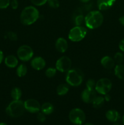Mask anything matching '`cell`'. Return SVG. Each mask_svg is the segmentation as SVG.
I'll list each match as a JSON object with an SVG mask.
<instances>
[{
	"instance_id": "74e56055",
	"label": "cell",
	"mask_w": 124,
	"mask_h": 125,
	"mask_svg": "<svg viewBox=\"0 0 124 125\" xmlns=\"http://www.w3.org/2000/svg\"><path fill=\"white\" fill-rule=\"evenodd\" d=\"M80 1L82 2H87L88 1H89L90 0H80Z\"/></svg>"
},
{
	"instance_id": "1f68e13d",
	"label": "cell",
	"mask_w": 124,
	"mask_h": 125,
	"mask_svg": "<svg viewBox=\"0 0 124 125\" xmlns=\"http://www.w3.org/2000/svg\"><path fill=\"white\" fill-rule=\"evenodd\" d=\"M36 118H37L38 120L40 122H41V123L44 122L46 120V115H45L42 112H38L37 115H36Z\"/></svg>"
},
{
	"instance_id": "7a4b0ae2",
	"label": "cell",
	"mask_w": 124,
	"mask_h": 125,
	"mask_svg": "<svg viewBox=\"0 0 124 125\" xmlns=\"http://www.w3.org/2000/svg\"><path fill=\"white\" fill-rule=\"evenodd\" d=\"M103 22V15L98 10L91 11L85 17V25L89 29H97L102 25Z\"/></svg>"
},
{
	"instance_id": "4316f807",
	"label": "cell",
	"mask_w": 124,
	"mask_h": 125,
	"mask_svg": "<svg viewBox=\"0 0 124 125\" xmlns=\"http://www.w3.org/2000/svg\"><path fill=\"white\" fill-rule=\"evenodd\" d=\"M47 2L51 8L57 9L60 6V2L58 0H47Z\"/></svg>"
},
{
	"instance_id": "ac0fdd59",
	"label": "cell",
	"mask_w": 124,
	"mask_h": 125,
	"mask_svg": "<svg viewBox=\"0 0 124 125\" xmlns=\"http://www.w3.org/2000/svg\"><path fill=\"white\" fill-rule=\"evenodd\" d=\"M54 107L53 106L51 103L49 102L44 103L41 106V112L45 115H50L53 112Z\"/></svg>"
},
{
	"instance_id": "4dcf8cb0",
	"label": "cell",
	"mask_w": 124,
	"mask_h": 125,
	"mask_svg": "<svg viewBox=\"0 0 124 125\" xmlns=\"http://www.w3.org/2000/svg\"><path fill=\"white\" fill-rule=\"evenodd\" d=\"M30 1L33 4L37 6H43L47 2V0H30Z\"/></svg>"
},
{
	"instance_id": "8d00e7d4",
	"label": "cell",
	"mask_w": 124,
	"mask_h": 125,
	"mask_svg": "<svg viewBox=\"0 0 124 125\" xmlns=\"http://www.w3.org/2000/svg\"><path fill=\"white\" fill-rule=\"evenodd\" d=\"M119 21H120V24H121L122 25L124 26V15L119 18Z\"/></svg>"
},
{
	"instance_id": "d4e9b609",
	"label": "cell",
	"mask_w": 124,
	"mask_h": 125,
	"mask_svg": "<svg viewBox=\"0 0 124 125\" xmlns=\"http://www.w3.org/2000/svg\"><path fill=\"white\" fill-rule=\"evenodd\" d=\"M114 60L115 62L117 63L118 64H120L124 61V55L122 52H116L114 56Z\"/></svg>"
},
{
	"instance_id": "b9f144b4",
	"label": "cell",
	"mask_w": 124,
	"mask_h": 125,
	"mask_svg": "<svg viewBox=\"0 0 124 125\" xmlns=\"http://www.w3.org/2000/svg\"><path fill=\"white\" fill-rule=\"evenodd\" d=\"M122 122H123V124L124 125V115L122 117Z\"/></svg>"
},
{
	"instance_id": "603a6c76",
	"label": "cell",
	"mask_w": 124,
	"mask_h": 125,
	"mask_svg": "<svg viewBox=\"0 0 124 125\" xmlns=\"http://www.w3.org/2000/svg\"><path fill=\"white\" fill-rule=\"evenodd\" d=\"M27 73V68L25 64H20L17 68V74L19 77H23Z\"/></svg>"
},
{
	"instance_id": "9a60e30c",
	"label": "cell",
	"mask_w": 124,
	"mask_h": 125,
	"mask_svg": "<svg viewBox=\"0 0 124 125\" xmlns=\"http://www.w3.org/2000/svg\"><path fill=\"white\" fill-rule=\"evenodd\" d=\"M115 1V0H97V6L98 9L103 10L111 7Z\"/></svg>"
},
{
	"instance_id": "d590c367",
	"label": "cell",
	"mask_w": 124,
	"mask_h": 125,
	"mask_svg": "<svg viewBox=\"0 0 124 125\" xmlns=\"http://www.w3.org/2000/svg\"><path fill=\"white\" fill-rule=\"evenodd\" d=\"M4 59V54L3 52L0 50V64L2 63V62L3 61Z\"/></svg>"
},
{
	"instance_id": "8992f818",
	"label": "cell",
	"mask_w": 124,
	"mask_h": 125,
	"mask_svg": "<svg viewBox=\"0 0 124 125\" xmlns=\"http://www.w3.org/2000/svg\"><path fill=\"white\" fill-rule=\"evenodd\" d=\"M69 119L72 124L82 125L86 120V115L81 109L74 108L69 112Z\"/></svg>"
},
{
	"instance_id": "f1b7e54d",
	"label": "cell",
	"mask_w": 124,
	"mask_h": 125,
	"mask_svg": "<svg viewBox=\"0 0 124 125\" xmlns=\"http://www.w3.org/2000/svg\"><path fill=\"white\" fill-rule=\"evenodd\" d=\"M96 81L92 79H89L87 81L86 83V88L89 89H95L96 86Z\"/></svg>"
},
{
	"instance_id": "44dd1931",
	"label": "cell",
	"mask_w": 124,
	"mask_h": 125,
	"mask_svg": "<svg viewBox=\"0 0 124 125\" xmlns=\"http://www.w3.org/2000/svg\"><path fill=\"white\" fill-rule=\"evenodd\" d=\"M69 92V87L66 84H60L57 88V94L60 96H63L68 94Z\"/></svg>"
},
{
	"instance_id": "7c38bea8",
	"label": "cell",
	"mask_w": 124,
	"mask_h": 125,
	"mask_svg": "<svg viewBox=\"0 0 124 125\" xmlns=\"http://www.w3.org/2000/svg\"><path fill=\"white\" fill-rule=\"evenodd\" d=\"M32 67L36 70H41L46 66V61L43 57H35L32 60L30 63Z\"/></svg>"
},
{
	"instance_id": "836d02e7",
	"label": "cell",
	"mask_w": 124,
	"mask_h": 125,
	"mask_svg": "<svg viewBox=\"0 0 124 125\" xmlns=\"http://www.w3.org/2000/svg\"><path fill=\"white\" fill-rule=\"evenodd\" d=\"M119 49H120L122 51H124V39H122V40H120V42H119Z\"/></svg>"
},
{
	"instance_id": "8fae6325",
	"label": "cell",
	"mask_w": 124,
	"mask_h": 125,
	"mask_svg": "<svg viewBox=\"0 0 124 125\" xmlns=\"http://www.w3.org/2000/svg\"><path fill=\"white\" fill-rule=\"evenodd\" d=\"M96 96V90L95 89H89L87 88L82 92L81 95V100L85 103H92Z\"/></svg>"
},
{
	"instance_id": "f546056e",
	"label": "cell",
	"mask_w": 124,
	"mask_h": 125,
	"mask_svg": "<svg viewBox=\"0 0 124 125\" xmlns=\"http://www.w3.org/2000/svg\"><path fill=\"white\" fill-rule=\"evenodd\" d=\"M10 0H0V9H4L9 6Z\"/></svg>"
},
{
	"instance_id": "277c9868",
	"label": "cell",
	"mask_w": 124,
	"mask_h": 125,
	"mask_svg": "<svg viewBox=\"0 0 124 125\" xmlns=\"http://www.w3.org/2000/svg\"><path fill=\"white\" fill-rule=\"evenodd\" d=\"M83 80L82 73L76 69H71L68 72L66 81L69 85L73 87L79 86Z\"/></svg>"
},
{
	"instance_id": "e575fe53",
	"label": "cell",
	"mask_w": 124,
	"mask_h": 125,
	"mask_svg": "<svg viewBox=\"0 0 124 125\" xmlns=\"http://www.w3.org/2000/svg\"><path fill=\"white\" fill-rule=\"evenodd\" d=\"M104 98L106 101H109L111 100V97L110 95H109V94H107L106 95H105Z\"/></svg>"
},
{
	"instance_id": "3957f363",
	"label": "cell",
	"mask_w": 124,
	"mask_h": 125,
	"mask_svg": "<svg viewBox=\"0 0 124 125\" xmlns=\"http://www.w3.org/2000/svg\"><path fill=\"white\" fill-rule=\"evenodd\" d=\"M26 109L21 100H13L6 109V112L12 118H18L24 114Z\"/></svg>"
},
{
	"instance_id": "4fadbf2b",
	"label": "cell",
	"mask_w": 124,
	"mask_h": 125,
	"mask_svg": "<svg viewBox=\"0 0 124 125\" xmlns=\"http://www.w3.org/2000/svg\"><path fill=\"white\" fill-rule=\"evenodd\" d=\"M55 46L56 50H57L58 52L63 53V52H65L67 50V49H68V42H67V40H66L64 38L60 37L56 40Z\"/></svg>"
},
{
	"instance_id": "cb8c5ba5",
	"label": "cell",
	"mask_w": 124,
	"mask_h": 125,
	"mask_svg": "<svg viewBox=\"0 0 124 125\" xmlns=\"http://www.w3.org/2000/svg\"><path fill=\"white\" fill-rule=\"evenodd\" d=\"M57 70L56 68L50 67V68H48L46 70V72H45V74H46L47 78H52L56 74Z\"/></svg>"
},
{
	"instance_id": "f35d334b",
	"label": "cell",
	"mask_w": 124,
	"mask_h": 125,
	"mask_svg": "<svg viewBox=\"0 0 124 125\" xmlns=\"http://www.w3.org/2000/svg\"><path fill=\"white\" fill-rule=\"evenodd\" d=\"M93 125L92 124V123H85V125Z\"/></svg>"
},
{
	"instance_id": "ab89813d",
	"label": "cell",
	"mask_w": 124,
	"mask_h": 125,
	"mask_svg": "<svg viewBox=\"0 0 124 125\" xmlns=\"http://www.w3.org/2000/svg\"><path fill=\"white\" fill-rule=\"evenodd\" d=\"M113 125H122L121 124H120L119 123H117V122H115Z\"/></svg>"
},
{
	"instance_id": "60d3db41",
	"label": "cell",
	"mask_w": 124,
	"mask_h": 125,
	"mask_svg": "<svg viewBox=\"0 0 124 125\" xmlns=\"http://www.w3.org/2000/svg\"><path fill=\"white\" fill-rule=\"evenodd\" d=\"M0 125H8L7 123H4V122H2V123H0Z\"/></svg>"
},
{
	"instance_id": "2e32d148",
	"label": "cell",
	"mask_w": 124,
	"mask_h": 125,
	"mask_svg": "<svg viewBox=\"0 0 124 125\" xmlns=\"http://www.w3.org/2000/svg\"><path fill=\"white\" fill-rule=\"evenodd\" d=\"M106 118L108 121L115 123L117 122L120 118V114L117 111L114 109L109 110L106 113Z\"/></svg>"
},
{
	"instance_id": "30bf717a",
	"label": "cell",
	"mask_w": 124,
	"mask_h": 125,
	"mask_svg": "<svg viewBox=\"0 0 124 125\" xmlns=\"http://www.w3.org/2000/svg\"><path fill=\"white\" fill-rule=\"evenodd\" d=\"M26 111L30 113H38L41 111V105L35 99H28L24 102Z\"/></svg>"
},
{
	"instance_id": "9c48e42d",
	"label": "cell",
	"mask_w": 124,
	"mask_h": 125,
	"mask_svg": "<svg viewBox=\"0 0 124 125\" xmlns=\"http://www.w3.org/2000/svg\"><path fill=\"white\" fill-rule=\"evenodd\" d=\"M72 61L67 56H62L55 63L56 69L60 72H66L71 70Z\"/></svg>"
},
{
	"instance_id": "484cf974",
	"label": "cell",
	"mask_w": 124,
	"mask_h": 125,
	"mask_svg": "<svg viewBox=\"0 0 124 125\" xmlns=\"http://www.w3.org/2000/svg\"><path fill=\"white\" fill-rule=\"evenodd\" d=\"M85 23V17L82 15H79L75 18V23L76 26H81Z\"/></svg>"
},
{
	"instance_id": "83f0119b",
	"label": "cell",
	"mask_w": 124,
	"mask_h": 125,
	"mask_svg": "<svg viewBox=\"0 0 124 125\" xmlns=\"http://www.w3.org/2000/svg\"><path fill=\"white\" fill-rule=\"evenodd\" d=\"M6 37L11 41H16V40H18V35L14 32H8L7 34H6Z\"/></svg>"
},
{
	"instance_id": "7402d4cb",
	"label": "cell",
	"mask_w": 124,
	"mask_h": 125,
	"mask_svg": "<svg viewBox=\"0 0 124 125\" xmlns=\"http://www.w3.org/2000/svg\"><path fill=\"white\" fill-rule=\"evenodd\" d=\"M22 96V91L19 88L14 87L11 91V96L13 100H20Z\"/></svg>"
},
{
	"instance_id": "e0dca14e",
	"label": "cell",
	"mask_w": 124,
	"mask_h": 125,
	"mask_svg": "<svg viewBox=\"0 0 124 125\" xmlns=\"http://www.w3.org/2000/svg\"><path fill=\"white\" fill-rule=\"evenodd\" d=\"M4 63L7 67L13 68L17 67L18 64V59L13 55L7 56L4 59Z\"/></svg>"
},
{
	"instance_id": "d6986e66",
	"label": "cell",
	"mask_w": 124,
	"mask_h": 125,
	"mask_svg": "<svg viewBox=\"0 0 124 125\" xmlns=\"http://www.w3.org/2000/svg\"><path fill=\"white\" fill-rule=\"evenodd\" d=\"M114 74L119 79L124 80V65L117 64L114 68Z\"/></svg>"
},
{
	"instance_id": "5bb4252c",
	"label": "cell",
	"mask_w": 124,
	"mask_h": 125,
	"mask_svg": "<svg viewBox=\"0 0 124 125\" xmlns=\"http://www.w3.org/2000/svg\"><path fill=\"white\" fill-rule=\"evenodd\" d=\"M100 63L106 69H112L115 66V61L114 59L108 56H104L102 57L100 61Z\"/></svg>"
},
{
	"instance_id": "6da1fadb",
	"label": "cell",
	"mask_w": 124,
	"mask_h": 125,
	"mask_svg": "<svg viewBox=\"0 0 124 125\" xmlns=\"http://www.w3.org/2000/svg\"><path fill=\"white\" fill-rule=\"evenodd\" d=\"M39 18V11L34 6H27L22 10L20 21L24 25L29 26L34 24Z\"/></svg>"
},
{
	"instance_id": "d6a6232c",
	"label": "cell",
	"mask_w": 124,
	"mask_h": 125,
	"mask_svg": "<svg viewBox=\"0 0 124 125\" xmlns=\"http://www.w3.org/2000/svg\"><path fill=\"white\" fill-rule=\"evenodd\" d=\"M10 5L13 9H17L18 7V2L17 0H12L10 2Z\"/></svg>"
},
{
	"instance_id": "ffe728a7",
	"label": "cell",
	"mask_w": 124,
	"mask_h": 125,
	"mask_svg": "<svg viewBox=\"0 0 124 125\" xmlns=\"http://www.w3.org/2000/svg\"><path fill=\"white\" fill-rule=\"evenodd\" d=\"M105 98L104 97L101 96H96V98L94 99L92 104V106L94 108L98 109L102 107L105 103Z\"/></svg>"
},
{
	"instance_id": "52a82bcc",
	"label": "cell",
	"mask_w": 124,
	"mask_h": 125,
	"mask_svg": "<svg viewBox=\"0 0 124 125\" xmlns=\"http://www.w3.org/2000/svg\"><path fill=\"white\" fill-rule=\"evenodd\" d=\"M111 88V81L108 78H102L96 83L95 90L98 94L105 95L109 94Z\"/></svg>"
},
{
	"instance_id": "5b68a950",
	"label": "cell",
	"mask_w": 124,
	"mask_h": 125,
	"mask_svg": "<svg viewBox=\"0 0 124 125\" xmlns=\"http://www.w3.org/2000/svg\"><path fill=\"white\" fill-rule=\"evenodd\" d=\"M87 34V30L81 26H75L72 28L68 34V38L72 42H80L82 40Z\"/></svg>"
},
{
	"instance_id": "ba28073f",
	"label": "cell",
	"mask_w": 124,
	"mask_h": 125,
	"mask_svg": "<svg viewBox=\"0 0 124 125\" xmlns=\"http://www.w3.org/2000/svg\"><path fill=\"white\" fill-rule=\"evenodd\" d=\"M17 56L21 61L26 62L32 58L34 51L32 48L28 45H22L18 49Z\"/></svg>"
}]
</instances>
